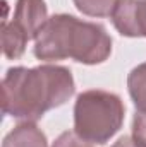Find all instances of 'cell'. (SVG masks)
<instances>
[{
    "instance_id": "obj_1",
    "label": "cell",
    "mask_w": 146,
    "mask_h": 147,
    "mask_svg": "<svg viewBox=\"0 0 146 147\" xmlns=\"http://www.w3.org/2000/svg\"><path fill=\"white\" fill-rule=\"evenodd\" d=\"M74 92L76 82L67 67H12L2 79V110L14 120L36 123L46 111L65 105Z\"/></svg>"
},
{
    "instance_id": "obj_2",
    "label": "cell",
    "mask_w": 146,
    "mask_h": 147,
    "mask_svg": "<svg viewBox=\"0 0 146 147\" xmlns=\"http://www.w3.org/2000/svg\"><path fill=\"white\" fill-rule=\"evenodd\" d=\"M33 53L43 62L72 58L83 65H100L112 55V38L102 24L55 14L36 34Z\"/></svg>"
},
{
    "instance_id": "obj_3",
    "label": "cell",
    "mask_w": 146,
    "mask_h": 147,
    "mask_svg": "<svg viewBox=\"0 0 146 147\" xmlns=\"http://www.w3.org/2000/svg\"><path fill=\"white\" fill-rule=\"evenodd\" d=\"M126 106L119 94L88 89L74 103V132L93 146H103L122 128Z\"/></svg>"
},
{
    "instance_id": "obj_4",
    "label": "cell",
    "mask_w": 146,
    "mask_h": 147,
    "mask_svg": "<svg viewBox=\"0 0 146 147\" xmlns=\"http://www.w3.org/2000/svg\"><path fill=\"white\" fill-rule=\"evenodd\" d=\"M110 19L120 36L146 38V0H119Z\"/></svg>"
},
{
    "instance_id": "obj_5",
    "label": "cell",
    "mask_w": 146,
    "mask_h": 147,
    "mask_svg": "<svg viewBox=\"0 0 146 147\" xmlns=\"http://www.w3.org/2000/svg\"><path fill=\"white\" fill-rule=\"evenodd\" d=\"M48 21V7L45 0H17L14 17L9 22L28 39H35Z\"/></svg>"
},
{
    "instance_id": "obj_6",
    "label": "cell",
    "mask_w": 146,
    "mask_h": 147,
    "mask_svg": "<svg viewBox=\"0 0 146 147\" xmlns=\"http://www.w3.org/2000/svg\"><path fill=\"white\" fill-rule=\"evenodd\" d=\"M2 147H48V139L35 121H21L3 137Z\"/></svg>"
},
{
    "instance_id": "obj_7",
    "label": "cell",
    "mask_w": 146,
    "mask_h": 147,
    "mask_svg": "<svg viewBox=\"0 0 146 147\" xmlns=\"http://www.w3.org/2000/svg\"><path fill=\"white\" fill-rule=\"evenodd\" d=\"M127 91L136 113L146 115V62L136 65L127 75Z\"/></svg>"
},
{
    "instance_id": "obj_8",
    "label": "cell",
    "mask_w": 146,
    "mask_h": 147,
    "mask_svg": "<svg viewBox=\"0 0 146 147\" xmlns=\"http://www.w3.org/2000/svg\"><path fill=\"white\" fill-rule=\"evenodd\" d=\"M28 38L23 33H19L14 26H10L7 21H2V50L5 58L9 60H17L24 55Z\"/></svg>"
},
{
    "instance_id": "obj_9",
    "label": "cell",
    "mask_w": 146,
    "mask_h": 147,
    "mask_svg": "<svg viewBox=\"0 0 146 147\" xmlns=\"http://www.w3.org/2000/svg\"><path fill=\"white\" fill-rule=\"evenodd\" d=\"M76 9L88 17H110L119 0H72Z\"/></svg>"
},
{
    "instance_id": "obj_10",
    "label": "cell",
    "mask_w": 146,
    "mask_h": 147,
    "mask_svg": "<svg viewBox=\"0 0 146 147\" xmlns=\"http://www.w3.org/2000/svg\"><path fill=\"white\" fill-rule=\"evenodd\" d=\"M52 147H93V144H89L88 140H84V139H81L76 132H62L55 140H53V144Z\"/></svg>"
},
{
    "instance_id": "obj_11",
    "label": "cell",
    "mask_w": 146,
    "mask_h": 147,
    "mask_svg": "<svg viewBox=\"0 0 146 147\" xmlns=\"http://www.w3.org/2000/svg\"><path fill=\"white\" fill-rule=\"evenodd\" d=\"M132 139L141 147H146V115L136 113L132 120Z\"/></svg>"
},
{
    "instance_id": "obj_12",
    "label": "cell",
    "mask_w": 146,
    "mask_h": 147,
    "mask_svg": "<svg viewBox=\"0 0 146 147\" xmlns=\"http://www.w3.org/2000/svg\"><path fill=\"white\" fill-rule=\"evenodd\" d=\"M110 147H141V146L132 139V135H124V137H120L117 142H113Z\"/></svg>"
}]
</instances>
